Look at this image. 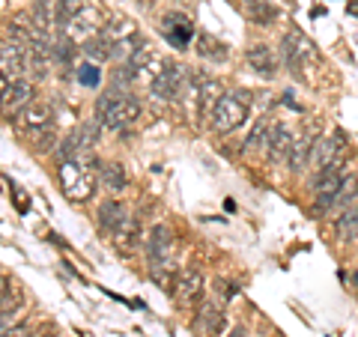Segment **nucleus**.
<instances>
[{"label":"nucleus","instance_id":"obj_9","mask_svg":"<svg viewBox=\"0 0 358 337\" xmlns=\"http://www.w3.org/2000/svg\"><path fill=\"white\" fill-rule=\"evenodd\" d=\"M343 179H346V171H331V173H322L320 179H313V206H317V212H326L338 203Z\"/></svg>","mask_w":358,"mask_h":337},{"label":"nucleus","instance_id":"obj_38","mask_svg":"<svg viewBox=\"0 0 358 337\" xmlns=\"http://www.w3.org/2000/svg\"><path fill=\"white\" fill-rule=\"evenodd\" d=\"M346 13H350V15H358V0H350V3H346Z\"/></svg>","mask_w":358,"mask_h":337},{"label":"nucleus","instance_id":"obj_31","mask_svg":"<svg viewBox=\"0 0 358 337\" xmlns=\"http://www.w3.org/2000/svg\"><path fill=\"white\" fill-rule=\"evenodd\" d=\"M355 200H358V176H355V173H346L343 185H341V194H338V203H334V206L350 209Z\"/></svg>","mask_w":358,"mask_h":337},{"label":"nucleus","instance_id":"obj_33","mask_svg":"<svg viewBox=\"0 0 358 337\" xmlns=\"http://www.w3.org/2000/svg\"><path fill=\"white\" fill-rule=\"evenodd\" d=\"M78 81L84 87H99L102 84V72H99L96 63H84V66H78Z\"/></svg>","mask_w":358,"mask_h":337},{"label":"nucleus","instance_id":"obj_22","mask_svg":"<svg viewBox=\"0 0 358 337\" xmlns=\"http://www.w3.org/2000/svg\"><path fill=\"white\" fill-rule=\"evenodd\" d=\"M197 54L203 60H209V63H224L227 60V54H230V48L224 42H218L215 36H209V33H200L197 36Z\"/></svg>","mask_w":358,"mask_h":337},{"label":"nucleus","instance_id":"obj_4","mask_svg":"<svg viewBox=\"0 0 358 337\" xmlns=\"http://www.w3.org/2000/svg\"><path fill=\"white\" fill-rule=\"evenodd\" d=\"M150 89H152V96L162 99V102H179V99H185V93H188V69L164 60L162 72L152 75Z\"/></svg>","mask_w":358,"mask_h":337},{"label":"nucleus","instance_id":"obj_23","mask_svg":"<svg viewBox=\"0 0 358 337\" xmlns=\"http://www.w3.org/2000/svg\"><path fill=\"white\" fill-rule=\"evenodd\" d=\"M310 150H313V141L310 138H296L293 147H289V155H287V167L293 173H301L305 167L310 164Z\"/></svg>","mask_w":358,"mask_h":337},{"label":"nucleus","instance_id":"obj_13","mask_svg":"<svg viewBox=\"0 0 358 337\" xmlns=\"http://www.w3.org/2000/svg\"><path fill=\"white\" fill-rule=\"evenodd\" d=\"M194 331L200 337H221V331H224V310L215 305V301H203V305L197 308Z\"/></svg>","mask_w":358,"mask_h":337},{"label":"nucleus","instance_id":"obj_8","mask_svg":"<svg viewBox=\"0 0 358 337\" xmlns=\"http://www.w3.org/2000/svg\"><path fill=\"white\" fill-rule=\"evenodd\" d=\"M110 242H114V248L122 254V257H131V254H138L143 248V227H141V221L134 218V215H126L120 221V227L110 233Z\"/></svg>","mask_w":358,"mask_h":337},{"label":"nucleus","instance_id":"obj_20","mask_svg":"<svg viewBox=\"0 0 358 337\" xmlns=\"http://www.w3.org/2000/svg\"><path fill=\"white\" fill-rule=\"evenodd\" d=\"M248 63L260 78H275L278 75V57L268 45H251L248 48Z\"/></svg>","mask_w":358,"mask_h":337},{"label":"nucleus","instance_id":"obj_19","mask_svg":"<svg viewBox=\"0 0 358 337\" xmlns=\"http://www.w3.org/2000/svg\"><path fill=\"white\" fill-rule=\"evenodd\" d=\"M293 141L296 138L287 126H272V134H268V143H266V159L268 162H287Z\"/></svg>","mask_w":358,"mask_h":337},{"label":"nucleus","instance_id":"obj_37","mask_svg":"<svg viewBox=\"0 0 358 337\" xmlns=\"http://www.w3.org/2000/svg\"><path fill=\"white\" fill-rule=\"evenodd\" d=\"M9 87H13V78H9L3 69H0V105H3V96H6Z\"/></svg>","mask_w":358,"mask_h":337},{"label":"nucleus","instance_id":"obj_21","mask_svg":"<svg viewBox=\"0 0 358 337\" xmlns=\"http://www.w3.org/2000/svg\"><path fill=\"white\" fill-rule=\"evenodd\" d=\"M122 218H126V206H122L120 200H105L96 212V221H99V230L102 233H114Z\"/></svg>","mask_w":358,"mask_h":337},{"label":"nucleus","instance_id":"obj_11","mask_svg":"<svg viewBox=\"0 0 358 337\" xmlns=\"http://www.w3.org/2000/svg\"><path fill=\"white\" fill-rule=\"evenodd\" d=\"M147 263H155V260H173V230L167 224H155L147 236Z\"/></svg>","mask_w":358,"mask_h":337},{"label":"nucleus","instance_id":"obj_7","mask_svg":"<svg viewBox=\"0 0 358 337\" xmlns=\"http://www.w3.org/2000/svg\"><path fill=\"white\" fill-rule=\"evenodd\" d=\"M51 120H54L51 105L45 102V99H39V102H30L27 108H21L18 114L13 117V129L18 134H24V138H30L33 131H39L42 126H48Z\"/></svg>","mask_w":358,"mask_h":337},{"label":"nucleus","instance_id":"obj_18","mask_svg":"<svg viewBox=\"0 0 358 337\" xmlns=\"http://www.w3.org/2000/svg\"><path fill=\"white\" fill-rule=\"evenodd\" d=\"M24 54H27V45H18L13 39H6L3 45H0V69H3L9 78H21V72L24 69Z\"/></svg>","mask_w":358,"mask_h":337},{"label":"nucleus","instance_id":"obj_30","mask_svg":"<svg viewBox=\"0 0 358 337\" xmlns=\"http://www.w3.org/2000/svg\"><path fill=\"white\" fill-rule=\"evenodd\" d=\"M75 134H78V143H81V150L90 152V150H93L96 143H99V134H102V122H99V120H90V122H84V126L78 129Z\"/></svg>","mask_w":358,"mask_h":337},{"label":"nucleus","instance_id":"obj_3","mask_svg":"<svg viewBox=\"0 0 358 337\" xmlns=\"http://www.w3.org/2000/svg\"><path fill=\"white\" fill-rule=\"evenodd\" d=\"M248 114H251V105L245 102L239 93H224L209 120H212V129H215L218 134H233L236 129L245 126Z\"/></svg>","mask_w":358,"mask_h":337},{"label":"nucleus","instance_id":"obj_12","mask_svg":"<svg viewBox=\"0 0 358 337\" xmlns=\"http://www.w3.org/2000/svg\"><path fill=\"white\" fill-rule=\"evenodd\" d=\"M308 51H310V45L305 42V36L296 30H289L287 36L281 39V54H284V60L289 66V72H293L296 78L301 75V69H305V57H308Z\"/></svg>","mask_w":358,"mask_h":337},{"label":"nucleus","instance_id":"obj_6","mask_svg":"<svg viewBox=\"0 0 358 337\" xmlns=\"http://www.w3.org/2000/svg\"><path fill=\"white\" fill-rule=\"evenodd\" d=\"M203 287H206V278L200 268H182V272H176V280H173V299L182 308H194L203 299Z\"/></svg>","mask_w":358,"mask_h":337},{"label":"nucleus","instance_id":"obj_2","mask_svg":"<svg viewBox=\"0 0 358 337\" xmlns=\"http://www.w3.org/2000/svg\"><path fill=\"white\" fill-rule=\"evenodd\" d=\"M138 117H141V105L134 102V99L105 93V96H99V102H96V120L117 134H126Z\"/></svg>","mask_w":358,"mask_h":337},{"label":"nucleus","instance_id":"obj_35","mask_svg":"<svg viewBox=\"0 0 358 337\" xmlns=\"http://www.w3.org/2000/svg\"><path fill=\"white\" fill-rule=\"evenodd\" d=\"M13 280L0 275V308H9V299H13Z\"/></svg>","mask_w":358,"mask_h":337},{"label":"nucleus","instance_id":"obj_25","mask_svg":"<svg viewBox=\"0 0 358 337\" xmlns=\"http://www.w3.org/2000/svg\"><path fill=\"white\" fill-rule=\"evenodd\" d=\"M81 9H84V0H57V3H54V24H57V30L63 33Z\"/></svg>","mask_w":358,"mask_h":337},{"label":"nucleus","instance_id":"obj_15","mask_svg":"<svg viewBox=\"0 0 358 337\" xmlns=\"http://www.w3.org/2000/svg\"><path fill=\"white\" fill-rule=\"evenodd\" d=\"M99 27H102V18H99V13H96V9H90V6H84L81 13L75 15L72 24L63 30V36H69L72 42H81V39L87 42L90 36H96Z\"/></svg>","mask_w":358,"mask_h":337},{"label":"nucleus","instance_id":"obj_39","mask_svg":"<svg viewBox=\"0 0 358 337\" xmlns=\"http://www.w3.org/2000/svg\"><path fill=\"white\" fill-rule=\"evenodd\" d=\"M227 337H245V329H242V325H236V329H233Z\"/></svg>","mask_w":358,"mask_h":337},{"label":"nucleus","instance_id":"obj_14","mask_svg":"<svg viewBox=\"0 0 358 337\" xmlns=\"http://www.w3.org/2000/svg\"><path fill=\"white\" fill-rule=\"evenodd\" d=\"M33 93H36V89H33V84L27 81V78H15L13 87L6 89V96H3V105H0V110H3V114H6L9 120H13L21 108H27V105L33 102Z\"/></svg>","mask_w":358,"mask_h":337},{"label":"nucleus","instance_id":"obj_27","mask_svg":"<svg viewBox=\"0 0 358 337\" xmlns=\"http://www.w3.org/2000/svg\"><path fill=\"white\" fill-rule=\"evenodd\" d=\"M248 15L254 24H260V27H268L272 21L278 18V9L268 3V0H248Z\"/></svg>","mask_w":358,"mask_h":337},{"label":"nucleus","instance_id":"obj_5","mask_svg":"<svg viewBox=\"0 0 358 337\" xmlns=\"http://www.w3.org/2000/svg\"><path fill=\"white\" fill-rule=\"evenodd\" d=\"M185 96H192L197 120H206V117H212V110H215L218 99L224 96V89H221V84L215 81V78H209V75L197 72V69H188V93Z\"/></svg>","mask_w":358,"mask_h":337},{"label":"nucleus","instance_id":"obj_32","mask_svg":"<svg viewBox=\"0 0 358 337\" xmlns=\"http://www.w3.org/2000/svg\"><path fill=\"white\" fill-rule=\"evenodd\" d=\"M75 54H78L75 42H72L69 36H63V33H60L57 42H51V60H57V63H72Z\"/></svg>","mask_w":358,"mask_h":337},{"label":"nucleus","instance_id":"obj_17","mask_svg":"<svg viewBox=\"0 0 358 337\" xmlns=\"http://www.w3.org/2000/svg\"><path fill=\"white\" fill-rule=\"evenodd\" d=\"M120 48V42L110 36V33H105V30H99L96 36H90L87 42H84V54L93 63H105V60H110V57H117V51Z\"/></svg>","mask_w":358,"mask_h":337},{"label":"nucleus","instance_id":"obj_10","mask_svg":"<svg viewBox=\"0 0 358 337\" xmlns=\"http://www.w3.org/2000/svg\"><path fill=\"white\" fill-rule=\"evenodd\" d=\"M162 33H164V39L173 45V48H188V42L194 39V24L188 21V15L182 13H167L162 18Z\"/></svg>","mask_w":358,"mask_h":337},{"label":"nucleus","instance_id":"obj_29","mask_svg":"<svg viewBox=\"0 0 358 337\" xmlns=\"http://www.w3.org/2000/svg\"><path fill=\"white\" fill-rule=\"evenodd\" d=\"M99 179L108 185V191L126 188V171H122V164H102L99 167Z\"/></svg>","mask_w":358,"mask_h":337},{"label":"nucleus","instance_id":"obj_1","mask_svg":"<svg viewBox=\"0 0 358 337\" xmlns=\"http://www.w3.org/2000/svg\"><path fill=\"white\" fill-rule=\"evenodd\" d=\"M57 179L66 191V197L75 203H84L96 194V182H99V167L93 162V155L84 152L78 159H66L57 162Z\"/></svg>","mask_w":358,"mask_h":337},{"label":"nucleus","instance_id":"obj_40","mask_svg":"<svg viewBox=\"0 0 358 337\" xmlns=\"http://www.w3.org/2000/svg\"><path fill=\"white\" fill-rule=\"evenodd\" d=\"M355 284H358V275H355Z\"/></svg>","mask_w":358,"mask_h":337},{"label":"nucleus","instance_id":"obj_34","mask_svg":"<svg viewBox=\"0 0 358 337\" xmlns=\"http://www.w3.org/2000/svg\"><path fill=\"white\" fill-rule=\"evenodd\" d=\"M3 337H33V325L27 320H21L15 325H9V329L3 331Z\"/></svg>","mask_w":358,"mask_h":337},{"label":"nucleus","instance_id":"obj_26","mask_svg":"<svg viewBox=\"0 0 358 337\" xmlns=\"http://www.w3.org/2000/svg\"><path fill=\"white\" fill-rule=\"evenodd\" d=\"M268 134H272V122H268V117H260V120H257L254 126H251L248 138H245V150H251V152H257V150H266Z\"/></svg>","mask_w":358,"mask_h":337},{"label":"nucleus","instance_id":"obj_28","mask_svg":"<svg viewBox=\"0 0 358 337\" xmlns=\"http://www.w3.org/2000/svg\"><path fill=\"white\" fill-rule=\"evenodd\" d=\"M334 227H338V233L343 236V239L358 242V206L343 209V215H341L338 221H334Z\"/></svg>","mask_w":358,"mask_h":337},{"label":"nucleus","instance_id":"obj_24","mask_svg":"<svg viewBox=\"0 0 358 337\" xmlns=\"http://www.w3.org/2000/svg\"><path fill=\"white\" fill-rule=\"evenodd\" d=\"M60 143L57 138V129H54V122H48V126H42L39 131H33L30 134V150L36 152V155H48L54 147Z\"/></svg>","mask_w":358,"mask_h":337},{"label":"nucleus","instance_id":"obj_36","mask_svg":"<svg viewBox=\"0 0 358 337\" xmlns=\"http://www.w3.org/2000/svg\"><path fill=\"white\" fill-rule=\"evenodd\" d=\"M218 293H221V299H224V301H230L233 296L239 293V287L233 284V280H218Z\"/></svg>","mask_w":358,"mask_h":337},{"label":"nucleus","instance_id":"obj_41","mask_svg":"<svg viewBox=\"0 0 358 337\" xmlns=\"http://www.w3.org/2000/svg\"><path fill=\"white\" fill-rule=\"evenodd\" d=\"M0 45H3V39H0Z\"/></svg>","mask_w":358,"mask_h":337},{"label":"nucleus","instance_id":"obj_16","mask_svg":"<svg viewBox=\"0 0 358 337\" xmlns=\"http://www.w3.org/2000/svg\"><path fill=\"white\" fill-rule=\"evenodd\" d=\"M57 27L54 24V3L51 0H36L30 6V30L36 33V39L51 42V30Z\"/></svg>","mask_w":358,"mask_h":337}]
</instances>
